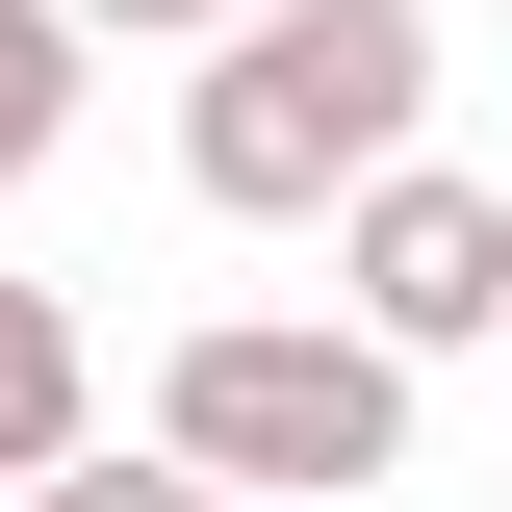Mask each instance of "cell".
<instances>
[{
    "instance_id": "52a82bcc",
    "label": "cell",
    "mask_w": 512,
    "mask_h": 512,
    "mask_svg": "<svg viewBox=\"0 0 512 512\" xmlns=\"http://www.w3.org/2000/svg\"><path fill=\"white\" fill-rule=\"evenodd\" d=\"M77 26H256V0H77Z\"/></svg>"
},
{
    "instance_id": "6da1fadb",
    "label": "cell",
    "mask_w": 512,
    "mask_h": 512,
    "mask_svg": "<svg viewBox=\"0 0 512 512\" xmlns=\"http://www.w3.org/2000/svg\"><path fill=\"white\" fill-rule=\"evenodd\" d=\"M410 128H436V26H410V0H256L180 77V180L231 205V231H333Z\"/></svg>"
},
{
    "instance_id": "277c9868",
    "label": "cell",
    "mask_w": 512,
    "mask_h": 512,
    "mask_svg": "<svg viewBox=\"0 0 512 512\" xmlns=\"http://www.w3.org/2000/svg\"><path fill=\"white\" fill-rule=\"evenodd\" d=\"M103 436V384H77V308L52 282H0V487H26V461H77Z\"/></svg>"
},
{
    "instance_id": "3957f363",
    "label": "cell",
    "mask_w": 512,
    "mask_h": 512,
    "mask_svg": "<svg viewBox=\"0 0 512 512\" xmlns=\"http://www.w3.org/2000/svg\"><path fill=\"white\" fill-rule=\"evenodd\" d=\"M333 308H359V333H410V359L512 333V180H461V154H384V180L333 205Z\"/></svg>"
},
{
    "instance_id": "9c48e42d",
    "label": "cell",
    "mask_w": 512,
    "mask_h": 512,
    "mask_svg": "<svg viewBox=\"0 0 512 512\" xmlns=\"http://www.w3.org/2000/svg\"><path fill=\"white\" fill-rule=\"evenodd\" d=\"M0 512H26V487H0Z\"/></svg>"
},
{
    "instance_id": "7a4b0ae2",
    "label": "cell",
    "mask_w": 512,
    "mask_h": 512,
    "mask_svg": "<svg viewBox=\"0 0 512 512\" xmlns=\"http://www.w3.org/2000/svg\"><path fill=\"white\" fill-rule=\"evenodd\" d=\"M154 436L205 461V487H384L410 461V333H359V308H205L180 359H154Z\"/></svg>"
},
{
    "instance_id": "5b68a950",
    "label": "cell",
    "mask_w": 512,
    "mask_h": 512,
    "mask_svg": "<svg viewBox=\"0 0 512 512\" xmlns=\"http://www.w3.org/2000/svg\"><path fill=\"white\" fill-rule=\"evenodd\" d=\"M77 52H103L77 0H0V205L52 180V128H77Z\"/></svg>"
},
{
    "instance_id": "8992f818",
    "label": "cell",
    "mask_w": 512,
    "mask_h": 512,
    "mask_svg": "<svg viewBox=\"0 0 512 512\" xmlns=\"http://www.w3.org/2000/svg\"><path fill=\"white\" fill-rule=\"evenodd\" d=\"M26 512H231V487H205L180 436H154V461H103V436H77V461H26Z\"/></svg>"
},
{
    "instance_id": "ba28073f",
    "label": "cell",
    "mask_w": 512,
    "mask_h": 512,
    "mask_svg": "<svg viewBox=\"0 0 512 512\" xmlns=\"http://www.w3.org/2000/svg\"><path fill=\"white\" fill-rule=\"evenodd\" d=\"M231 512H333V487H231Z\"/></svg>"
},
{
    "instance_id": "30bf717a",
    "label": "cell",
    "mask_w": 512,
    "mask_h": 512,
    "mask_svg": "<svg viewBox=\"0 0 512 512\" xmlns=\"http://www.w3.org/2000/svg\"><path fill=\"white\" fill-rule=\"evenodd\" d=\"M487 359H512V333H487Z\"/></svg>"
}]
</instances>
